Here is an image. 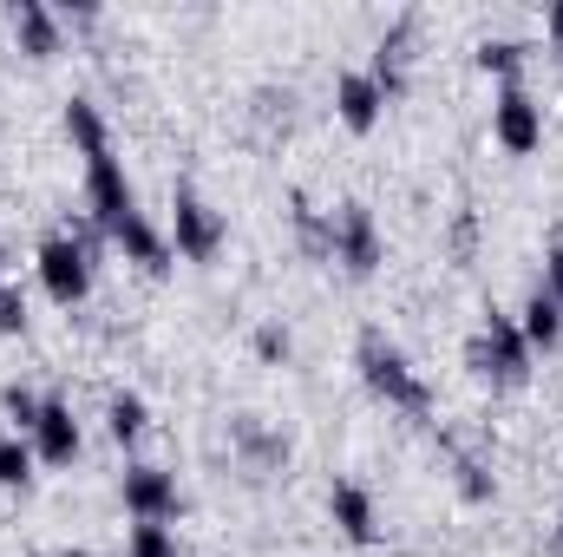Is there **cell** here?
I'll list each match as a JSON object with an SVG mask.
<instances>
[{"mask_svg":"<svg viewBox=\"0 0 563 557\" xmlns=\"http://www.w3.org/2000/svg\"><path fill=\"white\" fill-rule=\"evenodd\" d=\"M361 381L387 401V407H400V414L426 419L432 414V394H426V381L413 374V361L387 341V335H361Z\"/></svg>","mask_w":563,"mask_h":557,"instance_id":"cell-1","label":"cell"},{"mask_svg":"<svg viewBox=\"0 0 563 557\" xmlns=\"http://www.w3.org/2000/svg\"><path fill=\"white\" fill-rule=\"evenodd\" d=\"M465 361H472L485 381H498V387H525V381H531V341L518 335V315L485 308V321H478Z\"/></svg>","mask_w":563,"mask_h":557,"instance_id":"cell-2","label":"cell"},{"mask_svg":"<svg viewBox=\"0 0 563 557\" xmlns=\"http://www.w3.org/2000/svg\"><path fill=\"white\" fill-rule=\"evenodd\" d=\"M86 204H92V217H99V230H106V237H119V230L139 217V190H132L125 164L112 157V144L86 157Z\"/></svg>","mask_w":563,"mask_h":557,"instance_id":"cell-3","label":"cell"},{"mask_svg":"<svg viewBox=\"0 0 563 557\" xmlns=\"http://www.w3.org/2000/svg\"><path fill=\"white\" fill-rule=\"evenodd\" d=\"M40 282H46V295H53L59 308L86 302V288H92V250H86L73 230H53V237L40 243Z\"/></svg>","mask_w":563,"mask_h":557,"instance_id":"cell-4","label":"cell"},{"mask_svg":"<svg viewBox=\"0 0 563 557\" xmlns=\"http://www.w3.org/2000/svg\"><path fill=\"white\" fill-rule=\"evenodd\" d=\"M170 250L190 263H217V250H223V217L197 190H177V204H170Z\"/></svg>","mask_w":563,"mask_h":557,"instance_id":"cell-5","label":"cell"},{"mask_svg":"<svg viewBox=\"0 0 563 557\" xmlns=\"http://www.w3.org/2000/svg\"><path fill=\"white\" fill-rule=\"evenodd\" d=\"M380 223H374V210L367 204H341L334 210V263H347L354 276H374L380 270Z\"/></svg>","mask_w":563,"mask_h":557,"instance_id":"cell-6","label":"cell"},{"mask_svg":"<svg viewBox=\"0 0 563 557\" xmlns=\"http://www.w3.org/2000/svg\"><path fill=\"white\" fill-rule=\"evenodd\" d=\"M492 132L505 151H538L544 144V112H538V99L518 86V79H505V92H498V106H492Z\"/></svg>","mask_w":563,"mask_h":557,"instance_id":"cell-7","label":"cell"},{"mask_svg":"<svg viewBox=\"0 0 563 557\" xmlns=\"http://www.w3.org/2000/svg\"><path fill=\"white\" fill-rule=\"evenodd\" d=\"M125 512L139 525H170L177 518V479L157 472V466H132L125 472Z\"/></svg>","mask_w":563,"mask_h":557,"instance_id":"cell-8","label":"cell"},{"mask_svg":"<svg viewBox=\"0 0 563 557\" xmlns=\"http://www.w3.org/2000/svg\"><path fill=\"white\" fill-rule=\"evenodd\" d=\"M328 518H334V532H341L347 545H374V538H380L374 492H367V485H354V479H341V485L328 492Z\"/></svg>","mask_w":563,"mask_h":557,"instance_id":"cell-9","label":"cell"},{"mask_svg":"<svg viewBox=\"0 0 563 557\" xmlns=\"http://www.w3.org/2000/svg\"><path fill=\"white\" fill-rule=\"evenodd\" d=\"M334 112H341L347 132H374L380 112H387V92L374 86V73H341L334 79Z\"/></svg>","mask_w":563,"mask_h":557,"instance_id":"cell-10","label":"cell"},{"mask_svg":"<svg viewBox=\"0 0 563 557\" xmlns=\"http://www.w3.org/2000/svg\"><path fill=\"white\" fill-rule=\"evenodd\" d=\"M33 459H46V466H73V459H79V419H73L66 401H46V407H40Z\"/></svg>","mask_w":563,"mask_h":557,"instance_id":"cell-11","label":"cell"},{"mask_svg":"<svg viewBox=\"0 0 563 557\" xmlns=\"http://www.w3.org/2000/svg\"><path fill=\"white\" fill-rule=\"evenodd\" d=\"M112 243H119V250H125L139 270H151V276H164V270H170V237H164V230H157L144 210L125 223V230H119V237H112Z\"/></svg>","mask_w":563,"mask_h":557,"instance_id":"cell-12","label":"cell"},{"mask_svg":"<svg viewBox=\"0 0 563 557\" xmlns=\"http://www.w3.org/2000/svg\"><path fill=\"white\" fill-rule=\"evenodd\" d=\"M518 335L531 341V354H538V348L551 354V348L563 341V308L551 302V295H544V288H531V295H525V315H518Z\"/></svg>","mask_w":563,"mask_h":557,"instance_id":"cell-13","label":"cell"},{"mask_svg":"<svg viewBox=\"0 0 563 557\" xmlns=\"http://www.w3.org/2000/svg\"><path fill=\"white\" fill-rule=\"evenodd\" d=\"M13 33H20V53H33V59L59 53V20L40 0H13Z\"/></svg>","mask_w":563,"mask_h":557,"instance_id":"cell-14","label":"cell"},{"mask_svg":"<svg viewBox=\"0 0 563 557\" xmlns=\"http://www.w3.org/2000/svg\"><path fill=\"white\" fill-rule=\"evenodd\" d=\"M295 237H301L308 256H328L334 263V217H321L308 197H295Z\"/></svg>","mask_w":563,"mask_h":557,"instance_id":"cell-15","label":"cell"},{"mask_svg":"<svg viewBox=\"0 0 563 557\" xmlns=\"http://www.w3.org/2000/svg\"><path fill=\"white\" fill-rule=\"evenodd\" d=\"M66 132H73V144L92 157V151H106V119H99V106L92 99H66Z\"/></svg>","mask_w":563,"mask_h":557,"instance_id":"cell-16","label":"cell"},{"mask_svg":"<svg viewBox=\"0 0 563 557\" xmlns=\"http://www.w3.org/2000/svg\"><path fill=\"white\" fill-rule=\"evenodd\" d=\"M0 485L7 492H26L33 485V446L20 433H0Z\"/></svg>","mask_w":563,"mask_h":557,"instance_id":"cell-17","label":"cell"},{"mask_svg":"<svg viewBox=\"0 0 563 557\" xmlns=\"http://www.w3.org/2000/svg\"><path fill=\"white\" fill-rule=\"evenodd\" d=\"M106 426H112V439H119V446L144 439V401H139V394H112V407H106Z\"/></svg>","mask_w":563,"mask_h":557,"instance_id":"cell-18","label":"cell"},{"mask_svg":"<svg viewBox=\"0 0 563 557\" xmlns=\"http://www.w3.org/2000/svg\"><path fill=\"white\" fill-rule=\"evenodd\" d=\"M472 59H478V73H505V79H518V66H525V46H518V40H485Z\"/></svg>","mask_w":563,"mask_h":557,"instance_id":"cell-19","label":"cell"},{"mask_svg":"<svg viewBox=\"0 0 563 557\" xmlns=\"http://www.w3.org/2000/svg\"><path fill=\"white\" fill-rule=\"evenodd\" d=\"M132 557H177L170 525H139V532H132Z\"/></svg>","mask_w":563,"mask_h":557,"instance_id":"cell-20","label":"cell"},{"mask_svg":"<svg viewBox=\"0 0 563 557\" xmlns=\"http://www.w3.org/2000/svg\"><path fill=\"white\" fill-rule=\"evenodd\" d=\"M0 335H26V295H20V282H0Z\"/></svg>","mask_w":563,"mask_h":557,"instance_id":"cell-21","label":"cell"},{"mask_svg":"<svg viewBox=\"0 0 563 557\" xmlns=\"http://www.w3.org/2000/svg\"><path fill=\"white\" fill-rule=\"evenodd\" d=\"M0 401H7V414H13V426H20V433H33V426H40V407H46L40 394H26V387H7Z\"/></svg>","mask_w":563,"mask_h":557,"instance_id":"cell-22","label":"cell"},{"mask_svg":"<svg viewBox=\"0 0 563 557\" xmlns=\"http://www.w3.org/2000/svg\"><path fill=\"white\" fill-rule=\"evenodd\" d=\"M538 288H544V295H551V302L563 308V243L551 250V256H544V282H538Z\"/></svg>","mask_w":563,"mask_h":557,"instance_id":"cell-23","label":"cell"},{"mask_svg":"<svg viewBox=\"0 0 563 557\" xmlns=\"http://www.w3.org/2000/svg\"><path fill=\"white\" fill-rule=\"evenodd\" d=\"M256 354L263 361H288V335L282 328H256Z\"/></svg>","mask_w":563,"mask_h":557,"instance_id":"cell-24","label":"cell"},{"mask_svg":"<svg viewBox=\"0 0 563 557\" xmlns=\"http://www.w3.org/2000/svg\"><path fill=\"white\" fill-rule=\"evenodd\" d=\"M544 26H551V40H558V46H563V0H558V7H551V20H544Z\"/></svg>","mask_w":563,"mask_h":557,"instance_id":"cell-25","label":"cell"}]
</instances>
